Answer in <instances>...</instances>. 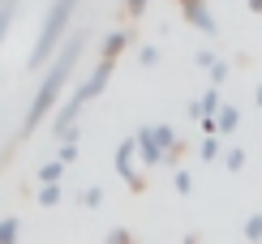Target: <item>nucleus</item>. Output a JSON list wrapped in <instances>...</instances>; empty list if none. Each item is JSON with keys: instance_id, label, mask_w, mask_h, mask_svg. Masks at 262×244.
Segmentation results:
<instances>
[{"instance_id": "f03ea898", "label": "nucleus", "mask_w": 262, "mask_h": 244, "mask_svg": "<svg viewBox=\"0 0 262 244\" xmlns=\"http://www.w3.org/2000/svg\"><path fill=\"white\" fill-rule=\"evenodd\" d=\"M73 9H78V0H52L48 17H43V30H39V43H35V56H30V64H35V69H43V64H48V56L56 52L64 26L73 21Z\"/></svg>"}, {"instance_id": "423d86ee", "label": "nucleus", "mask_w": 262, "mask_h": 244, "mask_svg": "<svg viewBox=\"0 0 262 244\" xmlns=\"http://www.w3.org/2000/svg\"><path fill=\"white\" fill-rule=\"evenodd\" d=\"M121 52H125V35H121V30H112V35L103 39V52H99V60H116Z\"/></svg>"}, {"instance_id": "4468645a", "label": "nucleus", "mask_w": 262, "mask_h": 244, "mask_svg": "<svg viewBox=\"0 0 262 244\" xmlns=\"http://www.w3.org/2000/svg\"><path fill=\"white\" fill-rule=\"evenodd\" d=\"M146 5H150V0H125V13L129 17H142V13H146Z\"/></svg>"}, {"instance_id": "a211bd4d", "label": "nucleus", "mask_w": 262, "mask_h": 244, "mask_svg": "<svg viewBox=\"0 0 262 244\" xmlns=\"http://www.w3.org/2000/svg\"><path fill=\"white\" fill-rule=\"evenodd\" d=\"M245 5H249V9H254V13H262V0H245Z\"/></svg>"}, {"instance_id": "7ed1b4c3", "label": "nucleus", "mask_w": 262, "mask_h": 244, "mask_svg": "<svg viewBox=\"0 0 262 244\" xmlns=\"http://www.w3.org/2000/svg\"><path fill=\"white\" fill-rule=\"evenodd\" d=\"M134 146H138V159L146 163V167H159V163H168V146H163V141H159L155 125L138 129V133H134Z\"/></svg>"}, {"instance_id": "6e6552de", "label": "nucleus", "mask_w": 262, "mask_h": 244, "mask_svg": "<svg viewBox=\"0 0 262 244\" xmlns=\"http://www.w3.org/2000/svg\"><path fill=\"white\" fill-rule=\"evenodd\" d=\"M13 13H17V0H0V43H5V30L13 21Z\"/></svg>"}, {"instance_id": "ddd939ff", "label": "nucleus", "mask_w": 262, "mask_h": 244, "mask_svg": "<svg viewBox=\"0 0 262 244\" xmlns=\"http://www.w3.org/2000/svg\"><path fill=\"white\" fill-rule=\"evenodd\" d=\"M39 202H43V206H56V202H60V188H56V184H43V197H39Z\"/></svg>"}, {"instance_id": "39448f33", "label": "nucleus", "mask_w": 262, "mask_h": 244, "mask_svg": "<svg viewBox=\"0 0 262 244\" xmlns=\"http://www.w3.org/2000/svg\"><path fill=\"white\" fill-rule=\"evenodd\" d=\"M134 154H138L134 137H129V141H121V146H116V172H121V176H125V180L134 184V188H142V176L134 172Z\"/></svg>"}, {"instance_id": "f8f14e48", "label": "nucleus", "mask_w": 262, "mask_h": 244, "mask_svg": "<svg viewBox=\"0 0 262 244\" xmlns=\"http://www.w3.org/2000/svg\"><path fill=\"white\" fill-rule=\"evenodd\" d=\"M224 167H228V172H241V167H245V154H241V150H228V154H224Z\"/></svg>"}, {"instance_id": "9d476101", "label": "nucleus", "mask_w": 262, "mask_h": 244, "mask_svg": "<svg viewBox=\"0 0 262 244\" xmlns=\"http://www.w3.org/2000/svg\"><path fill=\"white\" fill-rule=\"evenodd\" d=\"M60 172H64V163H43V167H39V180H43V184H56Z\"/></svg>"}, {"instance_id": "9b49d317", "label": "nucleus", "mask_w": 262, "mask_h": 244, "mask_svg": "<svg viewBox=\"0 0 262 244\" xmlns=\"http://www.w3.org/2000/svg\"><path fill=\"white\" fill-rule=\"evenodd\" d=\"M0 244H17V218H0Z\"/></svg>"}, {"instance_id": "2eb2a0df", "label": "nucleus", "mask_w": 262, "mask_h": 244, "mask_svg": "<svg viewBox=\"0 0 262 244\" xmlns=\"http://www.w3.org/2000/svg\"><path fill=\"white\" fill-rule=\"evenodd\" d=\"M215 154H220V141L206 137V141H202V159H215Z\"/></svg>"}, {"instance_id": "f3484780", "label": "nucleus", "mask_w": 262, "mask_h": 244, "mask_svg": "<svg viewBox=\"0 0 262 244\" xmlns=\"http://www.w3.org/2000/svg\"><path fill=\"white\" fill-rule=\"evenodd\" d=\"M107 244H134V240H129V236H125V231H116V236H112V240H107Z\"/></svg>"}, {"instance_id": "0eeeda50", "label": "nucleus", "mask_w": 262, "mask_h": 244, "mask_svg": "<svg viewBox=\"0 0 262 244\" xmlns=\"http://www.w3.org/2000/svg\"><path fill=\"white\" fill-rule=\"evenodd\" d=\"M236 125H241V112H236V107H220V116H215V129H220V133H232Z\"/></svg>"}, {"instance_id": "1a4fd4ad", "label": "nucleus", "mask_w": 262, "mask_h": 244, "mask_svg": "<svg viewBox=\"0 0 262 244\" xmlns=\"http://www.w3.org/2000/svg\"><path fill=\"white\" fill-rule=\"evenodd\" d=\"M245 240H249V244L262 240V214H249V218H245Z\"/></svg>"}, {"instance_id": "20e7f679", "label": "nucleus", "mask_w": 262, "mask_h": 244, "mask_svg": "<svg viewBox=\"0 0 262 244\" xmlns=\"http://www.w3.org/2000/svg\"><path fill=\"white\" fill-rule=\"evenodd\" d=\"M181 13L189 17V26H198L202 35H215V17H211V9H206V0H181Z\"/></svg>"}, {"instance_id": "f257e3e1", "label": "nucleus", "mask_w": 262, "mask_h": 244, "mask_svg": "<svg viewBox=\"0 0 262 244\" xmlns=\"http://www.w3.org/2000/svg\"><path fill=\"white\" fill-rule=\"evenodd\" d=\"M78 52H82V35H73L64 47L52 56V69H48V77L39 82V90H35V99H30V112H26V129H35L43 116H48V107L56 103V94H60V86H64V77H69V69H73V60H78Z\"/></svg>"}, {"instance_id": "6ab92c4d", "label": "nucleus", "mask_w": 262, "mask_h": 244, "mask_svg": "<svg viewBox=\"0 0 262 244\" xmlns=\"http://www.w3.org/2000/svg\"><path fill=\"white\" fill-rule=\"evenodd\" d=\"M254 103H258V107H262V90H258V94H254Z\"/></svg>"}, {"instance_id": "dca6fc26", "label": "nucleus", "mask_w": 262, "mask_h": 244, "mask_svg": "<svg viewBox=\"0 0 262 244\" xmlns=\"http://www.w3.org/2000/svg\"><path fill=\"white\" fill-rule=\"evenodd\" d=\"M177 188H181V193H189V188H193V180H189L185 172H177Z\"/></svg>"}]
</instances>
